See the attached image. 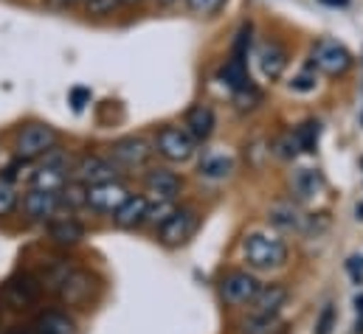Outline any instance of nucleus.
<instances>
[{
	"label": "nucleus",
	"instance_id": "f257e3e1",
	"mask_svg": "<svg viewBox=\"0 0 363 334\" xmlns=\"http://www.w3.org/2000/svg\"><path fill=\"white\" fill-rule=\"evenodd\" d=\"M242 255L248 261V267L259 270V272H271L284 267L287 261V245L268 231H254L242 239Z\"/></svg>",
	"mask_w": 363,
	"mask_h": 334
},
{
	"label": "nucleus",
	"instance_id": "f03ea898",
	"mask_svg": "<svg viewBox=\"0 0 363 334\" xmlns=\"http://www.w3.org/2000/svg\"><path fill=\"white\" fill-rule=\"evenodd\" d=\"M54 146H60V132L51 124H40V121L26 124L14 141V152L20 161H37L45 152H51Z\"/></svg>",
	"mask_w": 363,
	"mask_h": 334
},
{
	"label": "nucleus",
	"instance_id": "7ed1b4c3",
	"mask_svg": "<svg viewBox=\"0 0 363 334\" xmlns=\"http://www.w3.org/2000/svg\"><path fill=\"white\" fill-rule=\"evenodd\" d=\"M352 65H355V59H352V54L344 42H338L333 37H324L313 45V68L321 71L324 76H333V79L344 76V74L352 71Z\"/></svg>",
	"mask_w": 363,
	"mask_h": 334
},
{
	"label": "nucleus",
	"instance_id": "20e7f679",
	"mask_svg": "<svg viewBox=\"0 0 363 334\" xmlns=\"http://www.w3.org/2000/svg\"><path fill=\"white\" fill-rule=\"evenodd\" d=\"M155 152L169 163H189L197 152V141L183 127H161L155 135Z\"/></svg>",
	"mask_w": 363,
	"mask_h": 334
},
{
	"label": "nucleus",
	"instance_id": "39448f33",
	"mask_svg": "<svg viewBox=\"0 0 363 334\" xmlns=\"http://www.w3.org/2000/svg\"><path fill=\"white\" fill-rule=\"evenodd\" d=\"M40 295H43V284H40V278H34L28 272H17V275H11L3 284V301L11 309H31V306H37Z\"/></svg>",
	"mask_w": 363,
	"mask_h": 334
},
{
	"label": "nucleus",
	"instance_id": "423d86ee",
	"mask_svg": "<svg viewBox=\"0 0 363 334\" xmlns=\"http://www.w3.org/2000/svg\"><path fill=\"white\" fill-rule=\"evenodd\" d=\"M197 228V214L191 208H175L161 225H158V239L167 248H181L186 239H191Z\"/></svg>",
	"mask_w": 363,
	"mask_h": 334
},
{
	"label": "nucleus",
	"instance_id": "0eeeda50",
	"mask_svg": "<svg viewBox=\"0 0 363 334\" xmlns=\"http://www.w3.org/2000/svg\"><path fill=\"white\" fill-rule=\"evenodd\" d=\"M152 146L138 138V135H127V138H118L113 146H110V161L118 168H141L150 163L152 158Z\"/></svg>",
	"mask_w": 363,
	"mask_h": 334
},
{
	"label": "nucleus",
	"instance_id": "6e6552de",
	"mask_svg": "<svg viewBox=\"0 0 363 334\" xmlns=\"http://www.w3.org/2000/svg\"><path fill=\"white\" fill-rule=\"evenodd\" d=\"M62 208V191L51 188H31L23 197V214L31 222H51Z\"/></svg>",
	"mask_w": 363,
	"mask_h": 334
},
{
	"label": "nucleus",
	"instance_id": "1a4fd4ad",
	"mask_svg": "<svg viewBox=\"0 0 363 334\" xmlns=\"http://www.w3.org/2000/svg\"><path fill=\"white\" fill-rule=\"evenodd\" d=\"M127 197H130V188H127L118 177H116V180L96 183V185H88V191H85V202H88V208L99 211V214H113Z\"/></svg>",
	"mask_w": 363,
	"mask_h": 334
},
{
	"label": "nucleus",
	"instance_id": "9d476101",
	"mask_svg": "<svg viewBox=\"0 0 363 334\" xmlns=\"http://www.w3.org/2000/svg\"><path fill=\"white\" fill-rule=\"evenodd\" d=\"M220 292H223V301L231 304V306H245L257 298L259 292V281L251 275V272H242V270H231L223 281H220Z\"/></svg>",
	"mask_w": 363,
	"mask_h": 334
},
{
	"label": "nucleus",
	"instance_id": "9b49d317",
	"mask_svg": "<svg viewBox=\"0 0 363 334\" xmlns=\"http://www.w3.org/2000/svg\"><path fill=\"white\" fill-rule=\"evenodd\" d=\"M60 298H62V304H68V306H85L88 301L93 298V292H96V278H93L88 270H79V267H74L68 275H65V281L60 284Z\"/></svg>",
	"mask_w": 363,
	"mask_h": 334
},
{
	"label": "nucleus",
	"instance_id": "f8f14e48",
	"mask_svg": "<svg viewBox=\"0 0 363 334\" xmlns=\"http://www.w3.org/2000/svg\"><path fill=\"white\" fill-rule=\"evenodd\" d=\"M268 219L276 231L281 234H307L313 225V217L304 214L296 202H276L268 211Z\"/></svg>",
	"mask_w": 363,
	"mask_h": 334
},
{
	"label": "nucleus",
	"instance_id": "ddd939ff",
	"mask_svg": "<svg viewBox=\"0 0 363 334\" xmlns=\"http://www.w3.org/2000/svg\"><path fill=\"white\" fill-rule=\"evenodd\" d=\"M116 177H118V166L110 158H101V155H85L74 166V180L82 183V185H96V183H104V180H116Z\"/></svg>",
	"mask_w": 363,
	"mask_h": 334
},
{
	"label": "nucleus",
	"instance_id": "4468645a",
	"mask_svg": "<svg viewBox=\"0 0 363 334\" xmlns=\"http://www.w3.org/2000/svg\"><path fill=\"white\" fill-rule=\"evenodd\" d=\"M144 188L152 194V200H175L181 194L183 180L169 168H150L144 174Z\"/></svg>",
	"mask_w": 363,
	"mask_h": 334
},
{
	"label": "nucleus",
	"instance_id": "2eb2a0df",
	"mask_svg": "<svg viewBox=\"0 0 363 334\" xmlns=\"http://www.w3.org/2000/svg\"><path fill=\"white\" fill-rule=\"evenodd\" d=\"M257 59H259V71H262V76H265L268 82L281 79V74H284V68H287V51H284L281 42L265 40V42L259 45Z\"/></svg>",
	"mask_w": 363,
	"mask_h": 334
},
{
	"label": "nucleus",
	"instance_id": "dca6fc26",
	"mask_svg": "<svg viewBox=\"0 0 363 334\" xmlns=\"http://www.w3.org/2000/svg\"><path fill=\"white\" fill-rule=\"evenodd\" d=\"M290 292L287 287L281 284H268V287H259L257 298L251 301V315H265V318H273L281 312V306L287 304Z\"/></svg>",
	"mask_w": 363,
	"mask_h": 334
},
{
	"label": "nucleus",
	"instance_id": "f3484780",
	"mask_svg": "<svg viewBox=\"0 0 363 334\" xmlns=\"http://www.w3.org/2000/svg\"><path fill=\"white\" fill-rule=\"evenodd\" d=\"M214 127H217V115H214V110L208 107V104H197V107H191L189 110V115H186V132L197 141V144H203V141H208L211 135H214Z\"/></svg>",
	"mask_w": 363,
	"mask_h": 334
},
{
	"label": "nucleus",
	"instance_id": "a211bd4d",
	"mask_svg": "<svg viewBox=\"0 0 363 334\" xmlns=\"http://www.w3.org/2000/svg\"><path fill=\"white\" fill-rule=\"evenodd\" d=\"M113 222L124 231H135L147 222V197H127L116 211H113Z\"/></svg>",
	"mask_w": 363,
	"mask_h": 334
},
{
	"label": "nucleus",
	"instance_id": "6ab92c4d",
	"mask_svg": "<svg viewBox=\"0 0 363 334\" xmlns=\"http://www.w3.org/2000/svg\"><path fill=\"white\" fill-rule=\"evenodd\" d=\"M48 236H51L54 245L71 248V245H79L85 239V225L74 217H54L51 225H48Z\"/></svg>",
	"mask_w": 363,
	"mask_h": 334
},
{
	"label": "nucleus",
	"instance_id": "aec40b11",
	"mask_svg": "<svg viewBox=\"0 0 363 334\" xmlns=\"http://www.w3.org/2000/svg\"><path fill=\"white\" fill-rule=\"evenodd\" d=\"M290 191L296 194V200H313V197H318L321 191H324V177H321V171H315V168H296L293 174H290Z\"/></svg>",
	"mask_w": 363,
	"mask_h": 334
},
{
	"label": "nucleus",
	"instance_id": "412c9836",
	"mask_svg": "<svg viewBox=\"0 0 363 334\" xmlns=\"http://www.w3.org/2000/svg\"><path fill=\"white\" fill-rule=\"evenodd\" d=\"M37 334H77V323L65 312H43L34 321Z\"/></svg>",
	"mask_w": 363,
	"mask_h": 334
},
{
	"label": "nucleus",
	"instance_id": "4be33fe9",
	"mask_svg": "<svg viewBox=\"0 0 363 334\" xmlns=\"http://www.w3.org/2000/svg\"><path fill=\"white\" fill-rule=\"evenodd\" d=\"M220 79L225 87H231V90H242V87H248L251 82V76H248V62L245 59H237V57H228L225 59V65L220 68Z\"/></svg>",
	"mask_w": 363,
	"mask_h": 334
},
{
	"label": "nucleus",
	"instance_id": "5701e85b",
	"mask_svg": "<svg viewBox=\"0 0 363 334\" xmlns=\"http://www.w3.org/2000/svg\"><path fill=\"white\" fill-rule=\"evenodd\" d=\"M77 264L71 258H51L43 264V272H40V284L43 289H60V284L65 281V275L74 270Z\"/></svg>",
	"mask_w": 363,
	"mask_h": 334
},
{
	"label": "nucleus",
	"instance_id": "b1692460",
	"mask_svg": "<svg viewBox=\"0 0 363 334\" xmlns=\"http://www.w3.org/2000/svg\"><path fill=\"white\" fill-rule=\"evenodd\" d=\"M65 180H68V168L43 163V166L34 171V177H31V188H51V191H62V188H65Z\"/></svg>",
	"mask_w": 363,
	"mask_h": 334
},
{
	"label": "nucleus",
	"instance_id": "393cba45",
	"mask_svg": "<svg viewBox=\"0 0 363 334\" xmlns=\"http://www.w3.org/2000/svg\"><path fill=\"white\" fill-rule=\"evenodd\" d=\"M318 135H321V124L313 121V118L293 129V141H296L298 152H307V155L315 152V146H318Z\"/></svg>",
	"mask_w": 363,
	"mask_h": 334
},
{
	"label": "nucleus",
	"instance_id": "a878e982",
	"mask_svg": "<svg viewBox=\"0 0 363 334\" xmlns=\"http://www.w3.org/2000/svg\"><path fill=\"white\" fill-rule=\"evenodd\" d=\"M231 158H225V155H211V158H206L203 163H200V174L203 177H208V180H223V177H228L231 174Z\"/></svg>",
	"mask_w": 363,
	"mask_h": 334
},
{
	"label": "nucleus",
	"instance_id": "bb28decb",
	"mask_svg": "<svg viewBox=\"0 0 363 334\" xmlns=\"http://www.w3.org/2000/svg\"><path fill=\"white\" fill-rule=\"evenodd\" d=\"M245 334H276L281 329V323H279V315H273V318H265V315H251L248 321H245Z\"/></svg>",
	"mask_w": 363,
	"mask_h": 334
},
{
	"label": "nucleus",
	"instance_id": "cd10ccee",
	"mask_svg": "<svg viewBox=\"0 0 363 334\" xmlns=\"http://www.w3.org/2000/svg\"><path fill=\"white\" fill-rule=\"evenodd\" d=\"M172 211H175V200H155V202L147 200V222L144 225H155L158 228Z\"/></svg>",
	"mask_w": 363,
	"mask_h": 334
},
{
	"label": "nucleus",
	"instance_id": "c85d7f7f",
	"mask_svg": "<svg viewBox=\"0 0 363 334\" xmlns=\"http://www.w3.org/2000/svg\"><path fill=\"white\" fill-rule=\"evenodd\" d=\"M14 205H17V191H14L11 180L3 174V177H0V217L11 214V211H14Z\"/></svg>",
	"mask_w": 363,
	"mask_h": 334
},
{
	"label": "nucleus",
	"instance_id": "c756f323",
	"mask_svg": "<svg viewBox=\"0 0 363 334\" xmlns=\"http://www.w3.org/2000/svg\"><path fill=\"white\" fill-rule=\"evenodd\" d=\"M121 8V0H85V14L91 17H110Z\"/></svg>",
	"mask_w": 363,
	"mask_h": 334
},
{
	"label": "nucleus",
	"instance_id": "7c9ffc66",
	"mask_svg": "<svg viewBox=\"0 0 363 334\" xmlns=\"http://www.w3.org/2000/svg\"><path fill=\"white\" fill-rule=\"evenodd\" d=\"M186 6L194 17H214L225 6V0H186Z\"/></svg>",
	"mask_w": 363,
	"mask_h": 334
},
{
	"label": "nucleus",
	"instance_id": "2f4dec72",
	"mask_svg": "<svg viewBox=\"0 0 363 334\" xmlns=\"http://www.w3.org/2000/svg\"><path fill=\"white\" fill-rule=\"evenodd\" d=\"M234 101H237L240 110H254V107L262 101V96H259V90H257L254 84H248V87H242V90H234Z\"/></svg>",
	"mask_w": 363,
	"mask_h": 334
},
{
	"label": "nucleus",
	"instance_id": "473e14b6",
	"mask_svg": "<svg viewBox=\"0 0 363 334\" xmlns=\"http://www.w3.org/2000/svg\"><path fill=\"white\" fill-rule=\"evenodd\" d=\"M273 152H276V158H281V161L296 158V155H298V146H296V141H293V132H284L281 138H276Z\"/></svg>",
	"mask_w": 363,
	"mask_h": 334
},
{
	"label": "nucleus",
	"instance_id": "72a5a7b5",
	"mask_svg": "<svg viewBox=\"0 0 363 334\" xmlns=\"http://www.w3.org/2000/svg\"><path fill=\"white\" fill-rule=\"evenodd\" d=\"M290 90H296V93H310V90H315V74H298L293 82H290Z\"/></svg>",
	"mask_w": 363,
	"mask_h": 334
},
{
	"label": "nucleus",
	"instance_id": "f704fd0d",
	"mask_svg": "<svg viewBox=\"0 0 363 334\" xmlns=\"http://www.w3.org/2000/svg\"><path fill=\"white\" fill-rule=\"evenodd\" d=\"M347 270H350L352 281H355V284H361L363 281V255H352V258L347 261Z\"/></svg>",
	"mask_w": 363,
	"mask_h": 334
},
{
	"label": "nucleus",
	"instance_id": "c9c22d12",
	"mask_svg": "<svg viewBox=\"0 0 363 334\" xmlns=\"http://www.w3.org/2000/svg\"><path fill=\"white\" fill-rule=\"evenodd\" d=\"M88 98H91V90H88V87H74V90H71V101H74V110H82Z\"/></svg>",
	"mask_w": 363,
	"mask_h": 334
},
{
	"label": "nucleus",
	"instance_id": "e433bc0d",
	"mask_svg": "<svg viewBox=\"0 0 363 334\" xmlns=\"http://www.w3.org/2000/svg\"><path fill=\"white\" fill-rule=\"evenodd\" d=\"M330 326H333V309L327 306L321 315V323H318V334H330Z\"/></svg>",
	"mask_w": 363,
	"mask_h": 334
},
{
	"label": "nucleus",
	"instance_id": "4c0bfd02",
	"mask_svg": "<svg viewBox=\"0 0 363 334\" xmlns=\"http://www.w3.org/2000/svg\"><path fill=\"white\" fill-rule=\"evenodd\" d=\"M355 306H358V321H355V332L363 334V295L355 298Z\"/></svg>",
	"mask_w": 363,
	"mask_h": 334
},
{
	"label": "nucleus",
	"instance_id": "58836bf2",
	"mask_svg": "<svg viewBox=\"0 0 363 334\" xmlns=\"http://www.w3.org/2000/svg\"><path fill=\"white\" fill-rule=\"evenodd\" d=\"M3 334H37V332H34V326H11L9 332Z\"/></svg>",
	"mask_w": 363,
	"mask_h": 334
},
{
	"label": "nucleus",
	"instance_id": "ea45409f",
	"mask_svg": "<svg viewBox=\"0 0 363 334\" xmlns=\"http://www.w3.org/2000/svg\"><path fill=\"white\" fill-rule=\"evenodd\" d=\"M324 6H333V8H341V6H347L350 0H321Z\"/></svg>",
	"mask_w": 363,
	"mask_h": 334
},
{
	"label": "nucleus",
	"instance_id": "a19ab883",
	"mask_svg": "<svg viewBox=\"0 0 363 334\" xmlns=\"http://www.w3.org/2000/svg\"><path fill=\"white\" fill-rule=\"evenodd\" d=\"M138 3H144V0H121V6H138Z\"/></svg>",
	"mask_w": 363,
	"mask_h": 334
},
{
	"label": "nucleus",
	"instance_id": "79ce46f5",
	"mask_svg": "<svg viewBox=\"0 0 363 334\" xmlns=\"http://www.w3.org/2000/svg\"><path fill=\"white\" fill-rule=\"evenodd\" d=\"M355 214H358V219H363V202H358V208H355Z\"/></svg>",
	"mask_w": 363,
	"mask_h": 334
},
{
	"label": "nucleus",
	"instance_id": "37998d69",
	"mask_svg": "<svg viewBox=\"0 0 363 334\" xmlns=\"http://www.w3.org/2000/svg\"><path fill=\"white\" fill-rule=\"evenodd\" d=\"M155 3H158V6H172L175 0H155Z\"/></svg>",
	"mask_w": 363,
	"mask_h": 334
},
{
	"label": "nucleus",
	"instance_id": "c03bdc74",
	"mask_svg": "<svg viewBox=\"0 0 363 334\" xmlns=\"http://www.w3.org/2000/svg\"><path fill=\"white\" fill-rule=\"evenodd\" d=\"M65 3H85V0H65Z\"/></svg>",
	"mask_w": 363,
	"mask_h": 334
}]
</instances>
